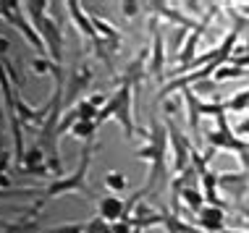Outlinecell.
<instances>
[{
  "label": "cell",
  "mask_w": 249,
  "mask_h": 233,
  "mask_svg": "<svg viewBox=\"0 0 249 233\" xmlns=\"http://www.w3.org/2000/svg\"><path fill=\"white\" fill-rule=\"evenodd\" d=\"M66 11H69V18L73 21V26H76L82 34L89 39L95 48H100L103 45V39L97 37V32H95V26H92V16H89V11H84V5L82 3H76V0H69L66 3Z\"/></svg>",
  "instance_id": "obj_7"
},
{
  "label": "cell",
  "mask_w": 249,
  "mask_h": 233,
  "mask_svg": "<svg viewBox=\"0 0 249 233\" xmlns=\"http://www.w3.org/2000/svg\"><path fill=\"white\" fill-rule=\"evenodd\" d=\"M87 231V223H66V225H58V228H45L42 233H84Z\"/></svg>",
  "instance_id": "obj_21"
},
{
  "label": "cell",
  "mask_w": 249,
  "mask_h": 233,
  "mask_svg": "<svg viewBox=\"0 0 249 233\" xmlns=\"http://www.w3.org/2000/svg\"><path fill=\"white\" fill-rule=\"evenodd\" d=\"M126 186H129V181H126V176L121 170L105 173V189L110 191V194H121V191H126Z\"/></svg>",
  "instance_id": "obj_16"
},
{
  "label": "cell",
  "mask_w": 249,
  "mask_h": 233,
  "mask_svg": "<svg viewBox=\"0 0 249 233\" xmlns=\"http://www.w3.org/2000/svg\"><path fill=\"white\" fill-rule=\"evenodd\" d=\"M76 113H79V121H92V123H95L100 110L89 102V100H79V102H76Z\"/></svg>",
  "instance_id": "obj_20"
},
{
  "label": "cell",
  "mask_w": 249,
  "mask_h": 233,
  "mask_svg": "<svg viewBox=\"0 0 249 233\" xmlns=\"http://www.w3.org/2000/svg\"><path fill=\"white\" fill-rule=\"evenodd\" d=\"M110 228H113V233H134V225H131L129 217H126V220H121V223H113Z\"/></svg>",
  "instance_id": "obj_27"
},
{
  "label": "cell",
  "mask_w": 249,
  "mask_h": 233,
  "mask_svg": "<svg viewBox=\"0 0 249 233\" xmlns=\"http://www.w3.org/2000/svg\"><path fill=\"white\" fill-rule=\"evenodd\" d=\"M236 155H239V160H241V168H244V173H249V144H247L244 150H239Z\"/></svg>",
  "instance_id": "obj_30"
},
{
  "label": "cell",
  "mask_w": 249,
  "mask_h": 233,
  "mask_svg": "<svg viewBox=\"0 0 249 233\" xmlns=\"http://www.w3.org/2000/svg\"><path fill=\"white\" fill-rule=\"evenodd\" d=\"M92 79H95V68L89 63H82L73 68V74L69 79V86H66V95H63V105H71L73 100L82 95L84 89H89Z\"/></svg>",
  "instance_id": "obj_8"
},
{
  "label": "cell",
  "mask_w": 249,
  "mask_h": 233,
  "mask_svg": "<svg viewBox=\"0 0 249 233\" xmlns=\"http://www.w3.org/2000/svg\"><path fill=\"white\" fill-rule=\"evenodd\" d=\"M53 66H55V63H53L50 58H35V61H32V68H35V74H37V76L50 74V71H53Z\"/></svg>",
  "instance_id": "obj_24"
},
{
  "label": "cell",
  "mask_w": 249,
  "mask_h": 233,
  "mask_svg": "<svg viewBox=\"0 0 249 233\" xmlns=\"http://www.w3.org/2000/svg\"><path fill=\"white\" fill-rule=\"evenodd\" d=\"M215 123H218V129L215 131H207V144H210V150H226V152H233L236 155L239 150H244L249 142H244V139H239L236 136V131L228 126V121H226V116H218L215 118Z\"/></svg>",
  "instance_id": "obj_5"
},
{
  "label": "cell",
  "mask_w": 249,
  "mask_h": 233,
  "mask_svg": "<svg viewBox=\"0 0 249 233\" xmlns=\"http://www.w3.org/2000/svg\"><path fill=\"white\" fill-rule=\"evenodd\" d=\"M168 126V136H171V147H173V170H176V176H181L184 170L192 168V144L189 139L184 136V131H181V126L176 121H165Z\"/></svg>",
  "instance_id": "obj_4"
},
{
  "label": "cell",
  "mask_w": 249,
  "mask_h": 233,
  "mask_svg": "<svg viewBox=\"0 0 249 233\" xmlns=\"http://www.w3.org/2000/svg\"><path fill=\"white\" fill-rule=\"evenodd\" d=\"M249 183V173L236 170V173H218V186H223L228 194H236L241 197V191L247 189Z\"/></svg>",
  "instance_id": "obj_12"
},
{
  "label": "cell",
  "mask_w": 249,
  "mask_h": 233,
  "mask_svg": "<svg viewBox=\"0 0 249 233\" xmlns=\"http://www.w3.org/2000/svg\"><path fill=\"white\" fill-rule=\"evenodd\" d=\"M236 136H239V139H244V142L249 139V118H244V121L236 126Z\"/></svg>",
  "instance_id": "obj_29"
},
{
  "label": "cell",
  "mask_w": 249,
  "mask_h": 233,
  "mask_svg": "<svg viewBox=\"0 0 249 233\" xmlns=\"http://www.w3.org/2000/svg\"><path fill=\"white\" fill-rule=\"evenodd\" d=\"M199 183L205 186V202H207V204H215V207H226L223 199L218 197V173H215V170H207L205 176H199Z\"/></svg>",
  "instance_id": "obj_14"
},
{
  "label": "cell",
  "mask_w": 249,
  "mask_h": 233,
  "mask_svg": "<svg viewBox=\"0 0 249 233\" xmlns=\"http://www.w3.org/2000/svg\"><path fill=\"white\" fill-rule=\"evenodd\" d=\"M215 79H218V82H228V79H249V71L236 68V66H220V68L215 71Z\"/></svg>",
  "instance_id": "obj_19"
},
{
  "label": "cell",
  "mask_w": 249,
  "mask_h": 233,
  "mask_svg": "<svg viewBox=\"0 0 249 233\" xmlns=\"http://www.w3.org/2000/svg\"><path fill=\"white\" fill-rule=\"evenodd\" d=\"M50 5L53 3H48V0H29V3H24V8H26V16H29L32 26L42 37L50 61L55 66H63V34H60V24L48 13Z\"/></svg>",
  "instance_id": "obj_1"
},
{
  "label": "cell",
  "mask_w": 249,
  "mask_h": 233,
  "mask_svg": "<svg viewBox=\"0 0 249 233\" xmlns=\"http://www.w3.org/2000/svg\"><path fill=\"white\" fill-rule=\"evenodd\" d=\"M134 84L129 82H121V89L116 92V121L121 123V129H124V134L134 139Z\"/></svg>",
  "instance_id": "obj_6"
},
{
  "label": "cell",
  "mask_w": 249,
  "mask_h": 233,
  "mask_svg": "<svg viewBox=\"0 0 249 233\" xmlns=\"http://www.w3.org/2000/svg\"><path fill=\"white\" fill-rule=\"evenodd\" d=\"M186 37V29H173V34H171V39H168V48H171V52H176L178 50V45H181V39Z\"/></svg>",
  "instance_id": "obj_26"
},
{
  "label": "cell",
  "mask_w": 249,
  "mask_h": 233,
  "mask_svg": "<svg viewBox=\"0 0 249 233\" xmlns=\"http://www.w3.org/2000/svg\"><path fill=\"white\" fill-rule=\"evenodd\" d=\"M11 50V42L5 37H0V58H5V52Z\"/></svg>",
  "instance_id": "obj_31"
},
{
  "label": "cell",
  "mask_w": 249,
  "mask_h": 233,
  "mask_svg": "<svg viewBox=\"0 0 249 233\" xmlns=\"http://www.w3.org/2000/svg\"><path fill=\"white\" fill-rule=\"evenodd\" d=\"M95 131H97V123H92V121H76L69 134L76 136V139H84V142H95Z\"/></svg>",
  "instance_id": "obj_17"
},
{
  "label": "cell",
  "mask_w": 249,
  "mask_h": 233,
  "mask_svg": "<svg viewBox=\"0 0 249 233\" xmlns=\"http://www.w3.org/2000/svg\"><path fill=\"white\" fill-rule=\"evenodd\" d=\"M121 11H124V16L134 18V16H139L142 5H139V3H134V0H124V3H121Z\"/></svg>",
  "instance_id": "obj_25"
},
{
  "label": "cell",
  "mask_w": 249,
  "mask_h": 233,
  "mask_svg": "<svg viewBox=\"0 0 249 233\" xmlns=\"http://www.w3.org/2000/svg\"><path fill=\"white\" fill-rule=\"evenodd\" d=\"M0 97H3V95H0ZM3 121H5V110L0 108V123H3Z\"/></svg>",
  "instance_id": "obj_33"
},
{
  "label": "cell",
  "mask_w": 249,
  "mask_h": 233,
  "mask_svg": "<svg viewBox=\"0 0 249 233\" xmlns=\"http://www.w3.org/2000/svg\"><path fill=\"white\" fill-rule=\"evenodd\" d=\"M239 13H241V16H247L249 18V5H239V8H236Z\"/></svg>",
  "instance_id": "obj_32"
},
{
  "label": "cell",
  "mask_w": 249,
  "mask_h": 233,
  "mask_svg": "<svg viewBox=\"0 0 249 233\" xmlns=\"http://www.w3.org/2000/svg\"><path fill=\"white\" fill-rule=\"evenodd\" d=\"M92 152H95V142H87L76 168H73L71 173H66L63 178H55V181L42 191L45 202L53 199V197H63V194H69V191H82V194H87V197L92 194L89 183H87V173H89V165H92Z\"/></svg>",
  "instance_id": "obj_3"
},
{
  "label": "cell",
  "mask_w": 249,
  "mask_h": 233,
  "mask_svg": "<svg viewBox=\"0 0 249 233\" xmlns=\"http://www.w3.org/2000/svg\"><path fill=\"white\" fill-rule=\"evenodd\" d=\"M84 233H113V228H110V223H105L103 217H92L89 223H87V231Z\"/></svg>",
  "instance_id": "obj_22"
},
{
  "label": "cell",
  "mask_w": 249,
  "mask_h": 233,
  "mask_svg": "<svg viewBox=\"0 0 249 233\" xmlns=\"http://www.w3.org/2000/svg\"><path fill=\"white\" fill-rule=\"evenodd\" d=\"M48 163V157H45V152H42V147H32V150H26V155H24V165L18 170H26V168H37V165H45ZM16 170V173H18Z\"/></svg>",
  "instance_id": "obj_18"
},
{
  "label": "cell",
  "mask_w": 249,
  "mask_h": 233,
  "mask_svg": "<svg viewBox=\"0 0 249 233\" xmlns=\"http://www.w3.org/2000/svg\"><path fill=\"white\" fill-rule=\"evenodd\" d=\"M107 100H110L107 95H103V92H97V95H92V97H89V102L95 105V108H100V110H103L105 105H107Z\"/></svg>",
  "instance_id": "obj_28"
},
{
  "label": "cell",
  "mask_w": 249,
  "mask_h": 233,
  "mask_svg": "<svg viewBox=\"0 0 249 233\" xmlns=\"http://www.w3.org/2000/svg\"><path fill=\"white\" fill-rule=\"evenodd\" d=\"M97 217H103L105 223H121L126 220V199H121L116 194H105L97 202Z\"/></svg>",
  "instance_id": "obj_9"
},
{
  "label": "cell",
  "mask_w": 249,
  "mask_h": 233,
  "mask_svg": "<svg viewBox=\"0 0 249 233\" xmlns=\"http://www.w3.org/2000/svg\"><path fill=\"white\" fill-rule=\"evenodd\" d=\"M150 71L158 79H163V63H165V39L158 29V21H152V48H150Z\"/></svg>",
  "instance_id": "obj_11"
},
{
  "label": "cell",
  "mask_w": 249,
  "mask_h": 233,
  "mask_svg": "<svg viewBox=\"0 0 249 233\" xmlns=\"http://www.w3.org/2000/svg\"><path fill=\"white\" fill-rule=\"evenodd\" d=\"M181 202L186 204V207H189L194 215H199L202 212V207H205V194H199L197 191V186H184V189H181Z\"/></svg>",
  "instance_id": "obj_15"
},
{
  "label": "cell",
  "mask_w": 249,
  "mask_h": 233,
  "mask_svg": "<svg viewBox=\"0 0 249 233\" xmlns=\"http://www.w3.org/2000/svg\"><path fill=\"white\" fill-rule=\"evenodd\" d=\"M163 228L168 233H202L199 225H192V223L181 220L176 212H168L165 207H163Z\"/></svg>",
  "instance_id": "obj_13"
},
{
  "label": "cell",
  "mask_w": 249,
  "mask_h": 233,
  "mask_svg": "<svg viewBox=\"0 0 249 233\" xmlns=\"http://www.w3.org/2000/svg\"><path fill=\"white\" fill-rule=\"evenodd\" d=\"M223 233H244V231H231V228H226Z\"/></svg>",
  "instance_id": "obj_34"
},
{
  "label": "cell",
  "mask_w": 249,
  "mask_h": 233,
  "mask_svg": "<svg viewBox=\"0 0 249 233\" xmlns=\"http://www.w3.org/2000/svg\"><path fill=\"white\" fill-rule=\"evenodd\" d=\"M247 110H249V108H247Z\"/></svg>",
  "instance_id": "obj_35"
},
{
  "label": "cell",
  "mask_w": 249,
  "mask_h": 233,
  "mask_svg": "<svg viewBox=\"0 0 249 233\" xmlns=\"http://www.w3.org/2000/svg\"><path fill=\"white\" fill-rule=\"evenodd\" d=\"M168 126L163 121H158L155 118L152 121V131H150V144H144L142 150L137 152L139 160H147L150 163V178H147V183L142 189L150 194V191L158 186V181L165 176V150H168Z\"/></svg>",
  "instance_id": "obj_2"
},
{
  "label": "cell",
  "mask_w": 249,
  "mask_h": 233,
  "mask_svg": "<svg viewBox=\"0 0 249 233\" xmlns=\"http://www.w3.org/2000/svg\"><path fill=\"white\" fill-rule=\"evenodd\" d=\"M199 231L202 233H223L226 231V207H215V204H205L197 215Z\"/></svg>",
  "instance_id": "obj_10"
},
{
  "label": "cell",
  "mask_w": 249,
  "mask_h": 233,
  "mask_svg": "<svg viewBox=\"0 0 249 233\" xmlns=\"http://www.w3.org/2000/svg\"><path fill=\"white\" fill-rule=\"evenodd\" d=\"M178 108H181V102H178V100H171V97L163 100V113H165V121H176V116L181 113Z\"/></svg>",
  "instance_id": "obj_23"
}]
</instances>
